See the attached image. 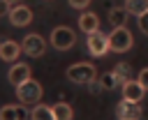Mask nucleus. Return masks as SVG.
Here are the masks:
<instances>
[{"label": "nucleus", "mask_w": 148, "mask_h": 120, "mask_svg": "<svg viewBox=\"0 0 148 120\" xmlns=\"http://www.w3.org/2000/svg\"><path fill=\"white\" fill-rule=\"evenodd\" d=\"M65 76L72 81V83H79V85H86V83H92L97 78V69L92 62H76V65H69Z\"/></svg>", "instance_id": "f257e3e1"}, {"label": "nucleus", "mask_w": 148, "mask_h": 120, "mask_svg": "<svg viewBox=\"0 0 148 120\" xmlns=\"http://www.w3.org/2000/svg\"><path fill=\"white\" fill-rule=\"evenodd\" d=\"M49 42H51V46H53L56 51H69V48L76 44V35H74L72 28H67V25H58V28L51 30Z\"/></svg>", "instance_id": "f03ea898"}, {"label": "nucleus", "mask_w": 148, "mask_h": 120, "mask_svg": "<svg viewBox=\"0 0 148 120\" xmlns=\"http://www.w3.org/2000/svg\"><path fill=\"white\" fill-rule=\"evenodd\" d=\"M42 95H44L42 85H39L37 81H32V78H28L25 83L16 85V97H18L21 104H32V106H35V104H39Z\"/></svg>", "instance_id": "7ed1b4c3"}, {"label": "nucleus", "mask_w": 148, "mask_h": 120, "mask_svg": "<svg viewBox=\"0 0 148 120\" xmlns=\"http://www.w3.org/2000/svg\"><path fill=\"white\" fill-rule=\"evenodd\" d=\"M132 44H134V37H132V32H130L125 25L111 30V35H109V48H111V51L125 53V51L132 48Z\"/></svg>", "instance_id": "20e7f679"}, {"label": "nucleus", "mask_w": 148, "mask_h": 120, "mask_svg": "<svg viewBox=\"0 0 148 120\" xmlns=\"http://www.w3.org/2000/svg\"><path fill=\"white\" fill-rule=\"evenodd\" d=\"M21 51H23L25 55H30V58H39V55H44V51H46V42H44L42 35L30 32V35L23 37V42H21Z\"/></svg>", "instance_id": "39448f33"}, {"label": "nucleus", "mask_w": 148, "mask_h": 120, "mask_svg": "<svg viewBox=\"0 0 148 120\" xmlns=\"http://www.w3.org/2000/svg\"><path fill=\"white\" fill-rule=\"evenodd\" d=\"M106 51H109V35H104L99 30L88 35V53L90 55L102 58V55H106Z\"/></svg>", "instance_id": "423d86ee"}, {"label": "nucleus", "mask_w": 148, "mask_h": 120, "mask_svg": "<svg viewBox=\"0 0 148 120\" xmlns=\"http://www.w3.org/2000/svg\"><path fill=\"white\" fill-rule=\"evenodd\" d=\"M141 104H136V102H127V99H123L118 106H116V115H118V120H141Z\"/></svg>", "instance_id": "0eeeda50"}, {"label": "nucleus", "mask_w": 148, "mask_h": 120, "mask_svg": "<svg viewBox=\"0 0 148 120\" xmlns=\"http://www.w3.org/2000/svg\"><path fill=\"white\" fill-rule=\"evenodd\" d=\"M123 88V99H127V102H136V104H141V99H143V95H146V90H143V85L136 81V78H132V81H127V83H123L120 85Z\"/></svg>", "instance_id": "6e6552de"}, {"label": "nucleus", "mask_w": 148, "mask_h": 120, "mask_svg": "<svg viewBox=\"0 0 148 120\" xmlns=\"http://www.w3.org/2000/svg\"><path fill=\"white\" fill-rule=\"evenodd\" d=\"M7 78H9V83L16 88V85H21V83H25L28 78H30V65H25V62H18V65H12L9 67V72H7Z\"/></svg>", "instance_id": "1a4fd4ad"}, {"label": "nucleus", "mask_w": 148, "mask_h": 120, "mask_svg": "<svg viewBox=\"0 0 148 120\" xmlns=\"http://www.w3.org/2000/svg\"><path fill=\"white\" fill-rule=\"evenodd\" d=\"M30 21H32V9H30V7H25V5H18V7H14V9L9 12V23H12V25H16V28L28 25Z\"/></svg>", "instance_id": "9d476101"}, {"label": "nucleus", "mask_w": 148, "mask_h": 120, "mask_svg": "<svg viewBox=\"0 0 148 120\" xmlns=\"http://www.w3.org/2000/svg\"><path fill=\"white\" fill-rule=\"evenodd\" d=\"M18 53H21V44H18V42H14V39H5V42H0V60L12 62V60L18 58Z\"/></svg>", "instance_id": "9b49d317"}, {"label": "nucleus", "mask_w": 148, "mask_h": 120, "mask_svg": "<svg viewBox=\"0 0 148 120\" xmlns=\"http://www.w3.org/2000/svg\"><path fill=\"white\" fill-rule=\"evenodd\" d=\"M28 111L18 104H7L0 108V120H28Z\"/></svg>", "instance_id": "f8f14e48"}, {"label": "nucleus", "mask_w": 148, "mask_h": 120, "mask_svg": "<svg viewBox=\"0 0 148 120\" xmlns=\"http://www.w3.org/2000/svg\"><path fill=\"white\" fill-rule=\"evenodd\" d=\"M79 28H81L86 35L97 32V30H99V16L92 14V12H83V14L79 16Z\"/></svg>", "instance_id": "ddd939ff"}, {"label": "nucleus", "mask_w": 148, "mask_h": 120, "mask_svg": "<svg viewBox=\"0 0 148 120\" xmlns=\"http://www.w3.org/2000/svg\"><path fill=\"white\" fill-rule=\"evenodd\" d=\"M51 111H53V120H72L74 118V111L67 102H56L51 106Z\"/></svg>", "instance_id": "4468645a"}, {"label": "nucleus", "mask_w": 148, "mask_h": 120, "mask_svg": "<svg viewBox=\"0 0 148 120\" xmlns=\"http://www.w3.org/2000/svg\"><path fill=\"white\" fill-rule=\"evenodd\" d=\"M125 21H127V9H125V7H113V9H109V23H111L113 28H123Z\"/></svg>", "instance_id": "2eb2a0df"}, {"label": "nucleus", "mask_w": 148, "mask_h": 120, "mask_svg": "<svg viewBox=\"0 0 148 120\" xmlns=\"http://www.w3.org/2000/svg\"><path fill=\"white\" fill-rule=\"evenodd\" d=\"M125 2H127V5H125L127 14H134L136 18L148 12V0H125Z\"/></svg>", "instance_id": "dca6fc26"}, {"label": "nucleus", "mask_w": 148, "mask_h": 120, "mask_svg": "<svg viewBox=\"0 0 148 120\" xmlns=\"http://www.w3.org/2000/svg\"><path fill=\"white\" fill-rule=\"evenodd\" d=\"M97 81H99V88H102V90H116L118 85H123L113 72H104V74H102Z\"/></svg>", "instance_id": "f3484780"}, {"label": "nucleus", "mask_w": 148, "mask_h": 120, "mask_svg": "<svg viewBox=\"0 0 148 120\" xmlns=\"http://www.w3.org/2000/svg\"><path fill=\"white\" fill-rule=\"evenodd\" d=\"M30 120H53V111H51V106L35 104L32 111H30Z\"/></svg>", "instance_id": "a211bd4d"}, {"label": "nucleus", "mask_w": 148, "mask_h": 120, "mask_svg": "<svg viewBox=\"0 0 148 120\" xmlns=\"http://www.w3.org/2000/svg\"><path fill=\"white\" fill-rule=\"evenodd\" d=\"M113 74L118 76L120 83H127V81H132V65L130 62H118L113 67Z\"/></svg>", "instance_id": "6ab92c4d"}, {"label": "nucleus", "mask_w": 148, "mask_h": 120, "mask_svg": "<svg viewBox=\"0 0 148 120\" xmlns=\"http://www.w3.org/2000/svg\"><path fill=\"white\" fill-rule=\"evenodd\" d=\"M136 81L143 85V90H148V67H143L141 72H139V76H136Z\"/></svg>", "instance_id": "aec40b11"}, {"label": "nucleus", "mask_w": 148, "mask_h": 120, "mask_svg": "<svg viewBox=\"0 0 148 120\" xmlns=\"http://www.w3.org/2000/svg\"><path fill=\"white\" fill-rule=\"evenodd\" d=\"M9 12H12L9 0H0V18H2V16H9Z\"/></svg>", "instance_id": "412c9836"}, {"label": "nucleus", "mask_w": 148, "mask_h": 120, "mask_svg": "<svg viewBox=\"0 0 148 120\" xmlns=\"http://www.w3.org/2000/svg\"><path fill=\"white\" fill-rule=\"evenodd\" d=\"M67 2H69L74 9H86V7L90 5V0H67Z\"/></svg>", "instance_id": "4be33fe9"}, {"label": "nucleus", "mask_w": 148, "mask_h": 120, "mask_svg": "<svg viewBox=\"0 0 148 120\" xmlns=\"http://www.w3.org/2000/svg\"><path fill=\"white\" fill-rule=\"evenodd\" d=\"M139 28H141L143 35H148V12H146L143 16H139Z\"/></svg>", "instance_id": "5701e85b"}, {"label": "nucleus", "mask_w": 148, "mask_h": 120, "mask_svg": "<svg viewBox=\"0 0 148 120\" xmlns=\"http://www.w3.org/2000/svg\"><path fill=\"white\" fill-rule=\"evenodd\" d=\"M9 5H12V9H14V7H18V5H23V0H9Z\"/></svg>", "instance_id": "b1692460"}]
</instances>
